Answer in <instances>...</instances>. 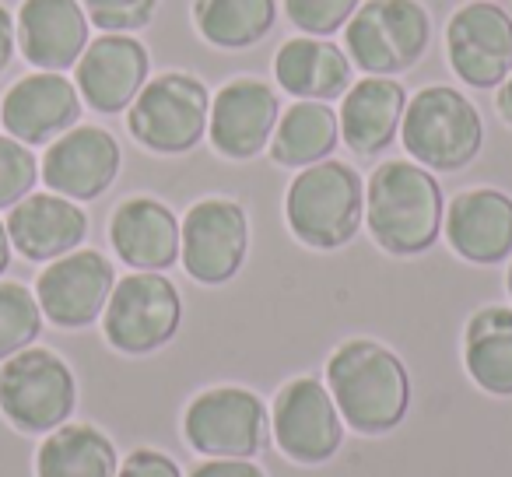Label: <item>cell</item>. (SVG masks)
I'll list each match as a JSON object with an SVG mask.
<instances>
[{
    "instance_id": "7a4b0ae2",
    "label": "cell",
    "mask_w": 512,
    "mask_h": 477,
    "mask_svg": "<svg viewBox=\"0 0 512 477\" xmlns=\"http://www.w3.org/2000/svg\"><path fill=\"white\" fill-rule=\"evenodd\" d=\"M365 221L376 246L390 257H418L432 250L446 221L439 179L418 162H383L369 176Z\"/></svg>"
},
{
    "instance_id": "83f0119b",
    "label": "cell",
    "mask_w": 512,
    "mask_h": 477,
    "mask_svg": "<svg viewBox=\"0 0 512 477\" xmlns=\"http://www.w3.org/2000/svg\"><path fill=\"white\" fill-rule=\"evenodd\" d=\"M43 334V309L22 281H0V362L32 348Z\"/></svg>"
},
{
    "instance_id": "9a60e30c",
    "label": "cell",
    "mask_w": 512,
    "mask_h": 477,
    "mask_svg": "<svg viewBox=\"0 0 512 477\" xmlns=\"http://www.w3.org/2000/svg\"><path fill=\"white\" fill-rule=\"evenodd\" d=\"M120 144L102 127H71L46 148L39 162V179L50 193L67 200H95L116 183L120 176Z\"/></svg>"
},
{
    "instance_id": "4316f807",
    "label": "cell",
    "mask_w": 512,
    "mask_h": 477,
    "mask_svg": "<svg viewBox=\"0 0 512 477\" xmlns=\"http://www.w3.org/2000/svg\"><path fill=\"white\" fill-rule=\"evenodd\" d=\"M278 22V0H193V25L218 50H246Z\"/></svg>"
},
{
    "instance_id": "2e32d148",
    "label": "cell",
    "mask_w": 512,
    "mask_h": 477,
    "mask_svg": "<svg viewBox=\"0 0 512 477\" xmlns=\"http://www.w3.org/2000/svg\"><path fill=\"white\" fill-rule=\"evenodd\" d=\"M281 120V99L267 81L235 78L211 99L207 137L214 151L232 162H249L271 144Z\"/></svg>"
},
{
    "instance_id": "9c48e42d",
    "label": "cell",
    "mask_w": 512,
    "mask_h": 477,
    "mask_svg": "<svg viewBox=\"0 0 512 477\" xmlns=\"http://www.w3.org/2000/svg\"><path fill=\"white\" fill-rule=\"evenodd\" d=\"M183 435L204 456L253 460L271 435V411L246 386H211L190 400Z\"/></svg>"
},
{
    "instance_id": "d6a6232c",
    "label": "cell",
    "mask_w": 512,
    "mask_h": 477,
    "mask_svg": "<svg viewBox=\"0 0 512 477\" xmlns=\"http://www.w3.org/2000/svg\"><path fill=\"white\" fill-rule=\"evenodd\" d=\"M186 477H267L253 460H221V456H207L204 463L190 470Z\"/></svg>"
},
{
    "instance_id": "8d00e7d4",
    "label": "cell",
    "mask_w": 512,
    "mask_h": 477,
    "mask_svg": "<svg viewBox=\"0 0 512 477\" xmlns=\"http://www.w3.org/2000/svg\"><path fill=\"white\" fill-rule=\"evenodd\" d=\"M505 288H509V299H512V264H509V274H505Z\"/></svg>"
},
{
    "instance_id": "6da1fadb",
    "label": "cell",
    "mask_w": 512,
    "mask_h": 477,
    "mask_svg": "<svg viewBox=\"0 0 512 477\" xmlns=\"http://www.w3.org/2000/svg\"><path fill=\"white\" fill-rule=\"evenodd\" d=\"M327 390L344 425L362 435H386L407 418L411 376L397 351L386 344L355 337L344 341L327 362Z\"/></svg>"
},
{
    "instance_id": "f546056e",
    "label": "cell",
    "mask_w": 512,
    "mask_h": 477,
    "mask_svg": "<svg viewBox=\"0 0 512 477\" xmlns=\"http://www.w3.org/2000/svg\"><path fill=\"white\" fill-rule=\"evenodd\" d=\"M362 0H285V15L302 36L327 39L355 18Z\"/></svg>"
},
{
    "instance_id": "3957f363",
    "label": "cell",
    "mask_w": 512,
    "mask_h": 477,
    "mask_svg": "<svg viewBox=\"0 0 512 477\" xmlns=\"http://www.w3.org/2000/svg\"><path fill=\"white\" fill-rule=\"evenodd\" d=\"M292 235L309 250H341L365 221V183L348 162L323 158L299 169L285 193Z\"/></svg>"
},
{
    "instance_id": "4dcf8cb0",
    "label": "cell",
    "mask_w": 512,
    "mask_h": 477,
    "mask_svg": "<svg viewBox=\"0 0 512 477\" xmlns=\"http://www.w3.org/2000/svg\"><path fill=\"white\" fill-rule=\"evenodd\" d=\"M88 22L102 32H137L155 18L158 0H81Z\"/></svg>"
},
{
    "instance_id": "52a82bcc",
    "label": "cell",
    "mask_w": 512,
    "mask_h": 477,
    "mask_svg": "<svg viewBox=\"0 0 512 477\" xmlns=\"http://www.w3.org/2000/svg\"><path fill=\"white\" fill-rule=\"evenodd\" d=\"M211 92L186 71L151 78L127 109V130L155 155H186L207 137Z\"/></svg>"
},
{
    "instance_id": "d4e9b609",
    "label": "cell",
    "mask_w": 512,
    "mask_h": 477,
    "mask_svg": "<svg viewBox=\"0 0 512 477\" xmlns=\"http://www.w3.org/2000/svg\"><path fill=\"white\" fill-rule=\"evenodd\" d=\"M337 141H341V120L334 109L327 102L299 99L281 113L267 151H271V162L281 169H306V165L330 158Z\"/></svg>"
},
{
    "instance_id": "ba28073f",
    "label": "cell",
    "mask_w": 512,
    "mask_h": 477,
    "mask_svg": "<svg viewBox=\"0 0 512 477\" xmlns=\"http://www.w3.org/2000/svg\"><path fill=\"white\" fill-rule=\"evenodd\" d=\"M183 295L165 274L134 271L113 285L102 313V334L109 348L123 355H151L179 334Z\"/></svg>"
},
{
    "instance_id": "f1b7e54d",
    "label": "cell",
    "mask_w": 512,
    "mask_h": 477,
    "mask_svg": "<svg viewBox=\"0 0 512 477\" xmlns=\"http://www.w3.org/2000/svg\"><path fill=\"white\" fill-rule=\"evenodd\" d=\"M39 158L29 144L15 141L11 134H0V211H11L18 200L36 193Z\"/></svg>"
},
{
    "instance_id": "484cf974",
    "label": "cell",
    "mask_w": 512,
    "mask_h": 477,
    "mask_svg": "<svg viewBox=\"0 0 512 477\" xmlns=\"http://www.w3.org/2000/svg\"><path fill=\"white\" fill-rule=\"evenodd\" d=\"M116 446L95 425H60L39 442L36 477H116Z\"/></svg>"
},
{
    "instance_id": "836d02e7",
    "label": "cell",
    "mask_w": 512,
    "mask_h": 477,
    "mask_svg": "<svg viewBox=\"0 0 512 477\" xmlns=\"http://www.w3.org/2000/svg\"><path fill=\"white\" fill-rule=\"evenodd\" d=\"M15 46H18L15 18H11V11H8V8H0V74L8 71L11 57H15Z\"/></svg>"
},
{
    "instance_id": "8fae6325",
    "label": "cell",
    "mask_w": 512,
    "mask_h": 477,
    "mask_svg": "<svg viewBox=\"0 0 512 477\" xmlns=\"http://www.w3.org/2000/svg\"><path fill=\"white\" fill-rule=\"evenodd\" d=\"M271 432L281 453L302 467H320L344 446V418L316 376H295L281 386L271 407Z\"/></svg>"
},
{
    "instance_id": "ffe728a7",
    "label": "cell",
    "mask_w": 512,
    "mask_h": 477,
    "mask_svg": "<svg viewBox=\"0 0 512 477\" xmlns=\"http://www.w3.org/2000/svg\"><path fill=\"white\" fill-rule=\"evenodd\" d=\"M11 246L32 264H53V260L74 253L88 235V214L78 200L60 193H29L8 211Z\"/></svg>"
},
{
    "instance_id": "4fadbf2b",
    "label": "cell",
    "mask_w": 512,
    "mask_h": 477,
    "mask_svg": "<svg viewBox=\"0 0 512 477\" xmlns=\"http://www.w3.org/2000/svg\"><path fill=\"white\" fill-rule=\"evenodd\" d=\"M113 285L116 271L109 257L99 250H74L39 274L36 299L43 320L57 323L60 330H81L106 313Z\"/></svg>"
},
{
    "instance_id": "cb8c5ba5",
    "label": "cell",
    "mask_w": 512,
    "mask_h": 477,
    "mask_svg": "<svg viewBox=\"0 0 512 477\" xmlns=\"http://www.w3.org/2000/svg\"><path fill=\"white\" fill-rule=\"evenodd\" d=\"M467 376L491 397H512V309L484 306L463 330Z\"/></svg>"
},
{
    "instance_id": "30bf717a",
    "label": "cell",
    "mask_w": 512,
    "mask_h": 477,
    "mask_svg": "<svg viewBox=\"0 0 512 477\" xmlns=\"http://www.w3.org/2000/svg\"><path fill=\"white\" fill-rule=\"evenodd\" d=\"M249 253V218L239 200L204 197L179 221V264L200 285H225Z\"/></svg>"
},
{
    "instance_id": "d6986e66",
    "label": "cell",
    "mask_w": 512,
    "mask_h": 477,
    "mask_svg": "<svg viewBox=\"0 0 512 477\" xmlns=\"http://www.w3.org/2000/svg\"><path fill=\"white\" fill-rule=\"evenodd\" d=\"M88 15L81 0H25L18 11V50L39 71H71L78 67L88 39Z\"/></svg>"
},
{
    "instance_id": "e0dca14e",
    "label": "cell",
    "mask_w": 512,
    "mask_h": 477,
    "mask_svg": "<svg viewBox=\"0 0 512 477\" xmlns=\"http://www.w3.org/2000/svg\"><path fill=\"white\" fill-rule=\"evenodd\" d=\"M81 116V92L74 81L57 71H36L29 78L15 81L0 102V123L15 141L29 144H53L60 134L78 127Z\"/></svg>"
},
{
    "instance_id": "ac0fdd59",
    "label": "cell",
    "mask_w": 512,
    "mask_h": 477,
    "mask_svg": "<svg viewBox=\"0 0 512 477\" xmlns=\"http://www.w3.org/2000/svg\"><path fill=\"white\" fill-rule=\"evenodd\" d=\"M446 239L467 264H502L512 257V197L495 186H474L449 200Z\"/></svg>"
},
{
    "instance_id": "8992f818",
    "label": "cell",
    "mask_w": 512,
    "mask_h": 477,
    "mask_svg": "<svg viewBox=\"0 0 512 477\" xmlns=\"http://www.w3.org/2000/svg\"><path fill=\"white\" fill-rule=\"evenodd\" d=\"M78 404L71 365L50 348H25L0 362V414L25 435H50Z\"/></svg>"
},
{
    "instance_id": "7402d4cb",
    "label": "cell",
    "mask_w": 512,
    "mask_h": 477,
    "mask_svg": "<svg viewBox=\"0 0 512 477\" xmlns=\"http://www.w3.org/2000/svg\"><path fill=\"white\" fill-rule=\"evenodd\" d=\"M407 109V92L397 78H372L365 74L358 85H351L341 99V141L355 155L372 158L386 151L400 134Z\"/></svg>"
},
{
    "instance_id": "1f68e13d",
    "label": "cell",
    "mask_w": 512,
    "mask_h": 477,
    "mask_svg": "<svg viewBox=\"0 0 512 477\" xmlns=\"http://www.w3.org/2000/svg\"><path fill=\"white\" fill-rule=\"evenodd\" d=\"M116 477H183L179 463L165 456L162 449H134L127 460L120 463Z\"/></svg>"
},
{
    "instance_id": "5b68a950",
    "label": "cell",
    "mask_w": 512,
    "mask_h": 477,
    "mask_svg": "<svg viewBox=\"0 0 512 477\" xmlns=\"http://www.w3.org/2000/svg\"><path fill=\"white\" fill-rule=\"evenodd\" d=\"M432 18L418 0H369L344 25V53L351 67L372 78H397L425 57Z\"/></svg>"
},
{
    "instance_id": "44dd1931",
    "label": "cell",
    "mask_w": 512,
    "mask_h": 477,
    "mask_svg": "<svg viewBox=\"0 0 512 477\" xmlns=\"http://www.w3.org/2000/svg\"><path fill=\"white\" fill-rule=\"evenodd\" d=\"M109 243L130 271H169L179 264V218L155 197H130L109 218Z\"/></svg>"
},
{
    "instance_id": "277c9868",
    "label": "cell",
    "mask_w": 512,
    "mask_h": 477,
    "mask_svg": "<svg viewBox=\"0 0 512 477\" xmlns=\"http://www.w3.org/2000/svg\"><path fill=\"white\" fill-rule=\"evenodd\" d=\"M400 144L428 172H460L481 155L484 120L460 88L428 85L407 99Z\"/></svg>"
},
{
    "instance_id": "5bb4252c",
    "label": "cell",
    "mask_w": 512,
    "mask_h": 477,
    "mask_svg": "<svg viewBox=\"0 0 512 477\" xmlns=\"http://www.w3.org/2000/svg\"><path fill=\"white\" fill-rule=\"evenodd\" d=\"M148 71L151 57L141 39L127 32H106L85 46L74 67V85L88 109L113 116L134 106L141 88L148 85Z\"/></svg>"
},
{
    "instance_id": "e575fe53",
    "label": "cell",
    "mask_w": 512,
    "mask_h": 477,
    "mask_svg": "<svg viewBox=\"0 0 512 477\" xmlns=\"http://www.w3.org/2000/svg\"><path fill=\"white\" fill-rule=\"evenodd\" d=\"M495 106H498V113H502V120L512 127V74L502 81V88H498V99H495Z\"/></svg>"
},
{
    "instance_id": "d590c367",
    "label": "cell",
    "mask_w": 512,
    "mask_h": 477,
    "mask_svg": "<svg viewBox=\"0 0 512 477\" xmlns=\"http://www.w3.org/2000/svg\"><path fill=\"white\" fill-rule=\"evenodd\" d=\"M11 250H15V246H11L8 225L0 221V274H4V271H8V267H11Z\"/></svg>"
},
{
    "instance_id": "603a6c76",
    "label": "cell",
    "mask_w": 512,
    "mask_h": 477,
    "mask_svg": "<svg viewBox=\"0 0 512 477\" xmlns=\"http://www.w3.org/2000/svg\"><path fill=\"white\" fill-rule=\"evenodd\" d=\"M274 78L295 99L330 102L351 88V60L330 39L295 36L274 57Z\"/></svg>"
},
{
    "instance_id": "7c38bea8",
    "label": "cell",
    "mask_w": 512,
    "mask_h": 477,
    "mask_svg": "<svg viewBox=\"0 0 512 477\" xmlns=\"http://www.w3.org/2000/svg\"><path fill=\"white\" fill-rule=\"evenodd\" d=\"M446 57L470 88H498L512 74V15L491 0H470L446 25Z\"/></svg>"
}]
</instances>
